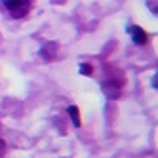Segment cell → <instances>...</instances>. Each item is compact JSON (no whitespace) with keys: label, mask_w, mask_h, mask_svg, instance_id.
<instances>
[{"label":"cell","mask_w":158,"mask_h":158,"mask_svg":"<svg viewBox=\"0 0 158 158\" xmlns=\"http://www.w3.org/2000/svg\"><path fill=\"white\" fill-rule=\"evenodd\" d=\"M2 6L8 10V14L14 19H21L29 14L31 10V0H0Z\"/></svg>","instance_id":"6da1fadb"},{"label":"cell","mask_w":158,"mask_h":158,"mask_svg":"<svg viewBox=\"0 0 158 158\" xmlns=\"http://www.w3.org/2000/svg\"><path fill=\"white\" fill-rule=\"evenodd\" d=\"M103 94H105L109 99H118L120 94H122L120 82H116V80H105V82H103Z\"/></svg>","instance_id":"7a4b0ae2"},{"label":"cell","mask_w":158,"mask_h":158,"mask_svg":"<svg viewBox=\"0 0 158 158\" xmlns=\"http://www.w3.org/2000/svg\"><path fill=\"white\" fill-rule=\"evenodd\" d=\"M130 35L133 38V42L137 44V46H143V44H147V40H149V36H147V32L141 29V27H130Z\"/></svg>","instance_id":"3957f363"},{"label":"cell","mask_w":158,"mask_h":158,"mask_svg":"<svg viewBox=\"0 0 158 158\" xmlns=\"http://www.w3.org/2000/svg\"><path fill=\"white\" fill-rule=\"evenodd\" d=\"M55 52H57V44L55 42H48V44H44V48L40 50V55H42V59H52L53 55H55Z\"/></svg>","instance_id":"277c9868"},{"label":"cell","mask_w":158,"mask_h":158,"mask_svg":"<svg viewBox=\"0 0 158 158\" xmlns=\"http://www.w3.org/2000/svg\"><path fill=\"white\" fill-rule=\"evenodd\" d=\"M67 112H69V116H71V120H73V124H74V126L78 128V126H80V110H78V107H74V105H71L69 109H67Z\"/></svg>","instance_id":"5b68a950"},{"label":"cell","mask_w":158,"mask_h":158,"mask_svg":"<svg viewBox=\"0 0 158 158\" xmlns=\"http://www.w3.org/2000/svg\"><path fill=\"white\" fill-rule=\"evenodd\" d=\"M80 74H84V76H92L94 74V69H92V65H88V63H80Z\"/></svg>","instance_id":"8992f818"},{"label":"cell","mask_w":158,"mask_h":158,"mask_svg":"<svg viewBox=\"0 0 158 158\" xmlns=\"http://www.w3.org/2000/svg\"><path fill=\"white\" fill-rule=\"evenodd\" d=\"M4 154H6V143L4 139H0V158H4Z\"/></svg>","instance_id":"52a82bcc"}]
</instances>
